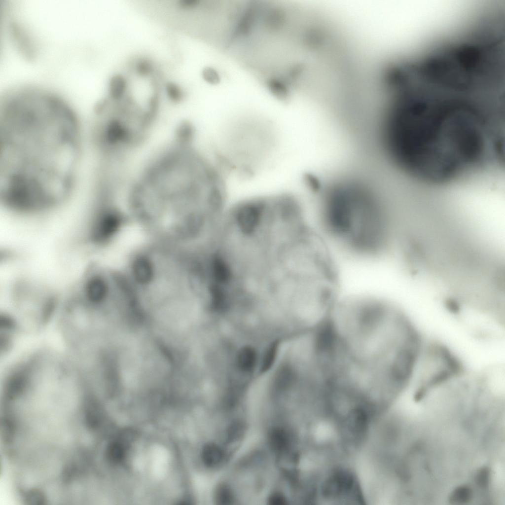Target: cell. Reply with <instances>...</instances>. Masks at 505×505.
I'll list each match as a JSON object with an SVG mask.
<instances>
[{"mask_svg":"<svg viewBox=\"0 0 505 505\" xmlns=\"http://www.w3.org/2000/svg\"><path fill=\"white\" fill-rule=\"evenodd\" d=\"M327 325L329 367L339 390L385 406L410 383L421 343L391 302L370 295L349 296L336 304Z\"/></svg>","mask_w":505,"mask_h":505,"instance_id":"cell-1","label":"cell"},{"mask_svg":"<svg viewBox=\"0 0 505 505\" xmlns=\"http://www.w3.org/2000/svg\"><path fill=\"white\" fill-rule=\"evenodd\" d=\"M0 189L21 201L49 205L72 193L80 156L77 120L58 100L35 97L3 110Z\"/></svg>","mask_w":505,"mask_h":505,"instance_id":"cell-2","label":"cell"},{"mask_svg":"<svg viewBox=\"0 0 505 505\" xmlns=\"http://www.w3.org/2000/svg\"><path fill=\"white\" fill-rule=\"evenodd\" d=\"M224 451L219 446L211 443L204 447L202 458L205 464L209 467L219 465L224 460Z\"/></svg>","mask_w":505,"mask_h":505,"instance_id":"cell-3","label":"cell"},{"mask_svg":"<svg viewBox=\"0 0 505 505\" xmlns=\"http://www.w3.org/2000/svg\"><path fill=\"white\" fill-rule=\"evenodd\" d=\"M134 276L141 283H147L153 276V268L150 262L146 258H138L133 265Z\"/></svg>","mask_w":505,"mask_h":505,"instance_id":"cell-4","label":"cell"},{"mask_svg":"<svg viewBox=\"0 0 505 505\" xmlns=\"http://www.w3.org/2000/svg\"><path fill=\"white\" fill-rule=\"evenodd\" d=\"M255 350L250 347H245L239 351L237 356V364L242 371L249 372L254 367L256 361Z\"/></svg>","mask_w":505,"mask_h":505,"instance_id":"cell-5","label":"cell"},{"mask_svg":"<svg viewBox=\"0 0 505 505\" xmlns=\"http://www.w3.org/2000/svg\"><path fill=\"white\" fill-rule=\"evenodd\" d=\"M296 372L289 366L281 368L276 375L275 383L277 387L282 389L291 386L295 381Z\"/></svg>","mask_w":505,"mask_h":505,"instance_id":"cell-6","label":"cell"},{"mask_svg":"<svg viewBox=\"0 0 505 505\" xmlns=\"http://www.w3.org/2000/svg\"><path fill=\"white\" fill-rule=\"evenodd\" d=\"M471 494V490L469 488L465 486H460L451 494L449 501L454 504L466 503L469 501Z\"/></svg>","mask_w":505,"mask_h":505,"instance_id":"cell-7","label":"cell"},{"mask_svg":"<svg viewBox=\"0 0 505 505\" xmlns=\"http://www.w3.org/2000/svg\"><path fill=\"white\" fill-rule=\"evenodd\" d=\"M277 342L273 343L269 347L263 358L261 371L262 372L267 371L273 364L276 358L278 350Z\"/></svg>","mask_w":505,"mask_h":505,"instance_id":"cell-8","label":"cell"},{"mask_svg":"<svg viewBox=\"0 0 505 505\" xmlns=\"http://www.w3.org/2000/svg\"><path fill=\"white\" fill-rule=\"evenodd\" d=\"M216 501L220 504H230L233 501V494L229 487L225 484L219 485L216 491Z\"/></svg>","mask_w":505,"mask_h":505,"instance_id":"cell-9","label":"cell"},{"mask_svg":"<svg viewBox=\"0 0 505 505\" xmlns=\"http://www.w3.org/2000/svg\"><path fill=\"white\" fill-rule=\"evenodd\" d=\"M490 472L487 468H482L477 472L475 480L476 484L481 487H485L487 485L489 480Z\"/></svg>","mask_w":505,"mask_h":505,"instance_id":"cell-10","label":"cell"},{"mask_svg":"<svg viewBox=\"0 0 505 505\" xmlns=\"http://www.w3.org/2000/svg\"><path fill=\"white\" fill-rule=\"evenodd\" d=\"M268 501L269 504L276 505L286 504L287 500L282 494L275 492L269 496Z\"/></svg>","mask_w":505,"mask_h":505,"instance_id":"cell-11","label":"cell"},{"mask_svg":"<svg viewBox=\"0 0 505 505\" xmlns=\"http://www.w3.org/2000/svg\"><path fill=\"white\" fill-rule=\"evenodd\" d=\"M203 75L207 81L211 83H215L218 79L217 73L212 69H207L204 72Z\"/></svg>","mask_w":505,"mask_h":505,"instance_id":"cell-12","label":"cell"}]
</instances>
